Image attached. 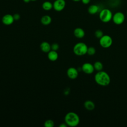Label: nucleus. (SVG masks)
Segmentation results:
<instances>
[{"mask_svg": "<svg viewBox=\"0 0 127 127\" xmlns=\"http://www.w3.org/2000/svg\"><path fill=\"white\" fill-rule=\"evenodd\" d=\"M94 80L97 84L102 86L108 85L111 82L109 75L103 70L98 71L96 73L94 76Z\"/></svg>", "mask_w": 127, "mask_h": 127, "instance_id": "f257e3e1", "label": "nucleus"}, {"mask_svg": "<svg viewBox=\"0 0 127 127\" xmlns=\"http://www.w3.org/2000/svg\"><path fill=\"white\" fill-rule=\"evenodd\" d=\"M64 122L67 126L74 127L78 126L79 124L80 118L76 113L73 112H69L65 115Z\"/></svg>", "mask_w": 127, "mask_h": 127, "instance_id": "f03ea898", "label": "nucleus"}, {"mask_svg": "<svg viewBox=\"0 0 127 127\" xmlns=\"http://www.w3.org/2000/svg\"><path fill=\"white\" fill-rule=\"evenodd\" d=\"M88 47L83 42H78L75 44L73 48V52L78 56H82L87 54Z\"/></svg>", "mask_w": 127, "mask_h": 127, "instance_id": "7ed1b4c3", "label": "nucleus"}, {"mask_svg": "<svg viewBox=\"0 0 127 127\" xmlns=\"http://www.w3.org/2000/svg\"><path fill=\"white\" fill-rule=\"evenodd\" d=\"M99 17L100 20L102 22L107 23L112 19L113 14L110 9L108 8H104L100 11Z\"/></svg>", "mask_w": 127, "mask_h": 127, "instance_id": "20e7f679", "label": "nucleus"}, {"mask_svg": "<svg viewBox=\"0 0 127 127\" xmlns=\"http://www.w3.org/2000/svg\"><path fill=\"white\" fill-rule=\"evenodd\" d=\"M99 39V44L103 48H108L112 45L113 40L109 35H104Z\"/></svg>", "mask_w": 127, "mask_h": 127, "instance_id": "39448f33", "label": "nucleus"}, {"mask_svg": "<svg viewBox=\"0 0 127 127\" xmlns=\"http://www.w3.org/2000/svg\"><path fill=\"white\" fill-rule=\"evenodd\" d=\"M125 19V14L122 12L118 11L116 12L114 15H113L112 20L115 24L121 25L124 22Z\"/></svg>", "mask_w": 127, "mask_h": 127, "instance_id": "423d86ee", "label": "nucleus"}, {"mask_svg": "<svg viewBox=\"0 0 127 127\" xmlns=\"http://www.w3.org/2000/svg\"><path fill=\"white\" fill-rule=\"evenodd\" d=\"M53 4V8L57 11H61L65 7L66 2L65 0H56Z\"/></svg>", "mask_w": 127, "mask_h": 127, "instance_id": "0eeeda50", "label": "nucleus"}, {"mask_svg": "<svg viewBox=\"0 0 127 127\" xmlns=\"http://www.w3.org/2000/svg\"><path fill=\"white\" fill-rule=\"evenodd\" d=\"M82 71L86 74H91L94 71L93 64L90 63H85L83 64L81 66Z\"/></svg>", "mask_w": 127, "mask_h": 127, "instance_id": "6e6552de", "label": "nucleus"}, {"mask_svg": "<svg viewBox=\"0 0 127 127\" xmlns=\"http://www.w3.org/2000/svg\"><path fill=\"white\" fill-rule=\"evenodd\" d=\"M66 74L68 77L70 79H75L78 75V70L74 67H70L67 69Z\"/></svg>", "mask_w": 127, "mask_h": 127, "instance_id": "1a4fd4ad", "label": "nucleus"}, {"mask_svg": "<svg viewBox=\"0 0 127 127\" xmlns=\"http://www.w3.org/2000/svg\"><path fill=\"white\" fill-rule=\"evenodd\" d=\"M14 21V20L13 17V15L10 14H6L4 15L1 18V21L2 23L5 25H10L12 24Z\"/></svg>", "mask_w": 127, "mask_h": 127, "instance_id": "9d476101", "label": "nucleus"}, {"mask_svg": "<svg viewBox=\"0 0 127 127\" xmlns=\"http://www.w3.org/2000/svg\"><path fill=\"white\" fill-rule=\"evenodd\" d=\"M73 34L75 37L81 39L84 37L85 31L82 28L80 27H77L74 29L73 31Z\"/></svg>", "mask_w": 127, "mask_h": 127, "instance_id": "9b49d317", "label": "nucleus"}, {"mask_svg": "<svg viewBox=\"0 0 127 127\" xmlns=\"http://www.w3.org/2000/svg\"><path fill=\"white\" fill-rule=\"evenodd\" d=\"M41 50L45 53H48L51 50V46L47 42L44 41L41 43L40 45Z\"/></svg>", "mask_w": 127, "mask_h": 127, "instance_id": "f8f14e48", "label": "nucleus"}, {"mask_svg": "<svg viewBox=\"0 0 127 127\" xmlns=\"http://www.w3.org/2000/svg\"><path fill=\"white\" fill-rule=\"evenodd\" d=\"M58 57L59 55L56 51L51 50L48 53V58L50 61L52 62H55L57 61L58 59Z\"/></svg>", "mask_w": 127, "mask_h": 127, "instance_id": "ddd939ff", "label": "nucleus"}, {"mask_svg": "<svg viewBox=\"0 0 127 127\" xmlns=\"http://www.w3.org/2000/svg\"><path fill=\"white\" fill-rule=\"evenodd\" d=\"M41 23L44 25H48L52 22V18L50 15H45L43 16L40 20Z\"/></svg>", "mask_w": 127, "mask_h": 127, "instance_id": "4468645a", "label": "nucleus"}, {"mask_svg": "<svg viewBox=\"0 0 127 127\" xmlns=\"http://www.w3.org/2000/svg\"><path fill=\"white\" fill-rule=\"evenodd\" d=\"M84 107L86 110L88 111H92L94 109L95 105L93 101L90 100H87L84 103Z\"/></svg>", "mask_w": 127, "mask_h": 127, "instance_id": "2eb2a0df", "label": "nucleus"}, {"mask_svg": "<svg viewBox=\"0 0 127 127\" xmlns=\"http://www.w3.org/2000/svg\"><path fill=\"white\" fill-rule=\"evenodd\" d=\"M99 7L96 4H91L88 8V12L89 14L93 15L98 12Z\"/></svg>", "mask_w": 127, "mask_h": 127, "instance_id": "dca6fc26", "label": "nucleus"}, {"mask_svg": "<svg viewBox=\"0 0 127 127\" xmlns=\"http://www.w3.org/2000/svg\"><path fill=\"white\" fill-rule=\"evenodd\" d=\"M42 7L44 10L49 11L53 8V4L49 1H45L42 3Z\"/></svg>", "mask_w": 127, "mask_h": 127, "instance_id": "f3484780", "label": "nucleus"}, {"mask_svg": "<svg viewBox=\"0 0 127 127\" xmlns=\"http://www.w3.org/2000/svg\"><path fill=\"white\" fill-rule=\"evenodd\" d=\"M94 69L97 71H101L103 68V64L99 61H97L95 62L93 64Z\"/></svg>", "mask_w": 127, "mask_h": 127, "instance_id": "a211bd4d", "label": "nucleus"}, {"mask_svg": "<svg viewBox=\"0 0 127 127\" xmlns=\"http://www.w3.org/2000/svg\"><path fill=\"white\" fill-rule=\"evenodd\" d=\"M55 125L54 122L50 119L46 120L44 124V126L45 127H53Z\"/></svg>", "mask_w": 127, "mask_h": 127, "instance_id": "6ab92c4d", "label": "nucleus"}, {"mask_svg": "<svg viewBox=\"0 0 127 127\" xmlns=\"http://www.w3.org/2000/svg\"><path fill=\"white\" fill-rule=\"evenodd\" d=\"M96 53V49L94 47H88L87 54L89 56H93Z\"/></svg>", "mask_w": 127, "mask_h": 127, "instance_id": "aec40b11", "label": "nucleus"}, {"mask_svg": "<svg viewBox=\"0 0 127 127\" xmlns=\"http://www.w3.org/2000/svg\"><path fill=\"white\" fill-rule=\"evenodd\" d=\"M94 35H95V36L97 38L100 39L104 35V33L101 30L98 29V30H97L95 31V33H94Z\"/></svg>", "mask_w": 127, "mask_h": 127, "instance_id": "412c9836", "label": "nucleus"}, {"mask_svg": "<svg viewBox=\"0 0 127 127\" xmlns=\"http://www.w3.org/2000/svg\"><path fill=\"white\" fill-rule=\"evenodd\" d=\"M51 50H52L57 51L59 49V45L57 43H53L52 45H51Z\"/></svg>", "mask_w": 127, "mask_h": 127, "instance_id": "4be33fe9", "label": "nucleus"}, {"mask_svg": "<svg viewBox=\"0 0 127 127\" xmlns=\"http://www.w3.org/2000/svg\"><path fill=\"white\" fill-rule=\"evenodd\" d=\"M14 20H18L20 18V15L18 13H15L13 15Z\"/></svg>", "mask_w": 127, "mask_h": 127, "instance_id": "5701e85b", "label": "nucleus"}, {"mask_svg": "<svg viewBox=\"0 0 127 127\" xmlns=\"http://www.w3.org/2000/svg\"><path fill=\"white\" fill-rule=\"evenodd\" d=\"M82 2L84 4H88L90 1V0H81Z\"/></svg>", "mask_w": 127, "mask_h": 127, "instance_id": "b1692460", "label": "nucleus"}, {"mask_svg": "<svg viewBox=\"0 0 127 127\" xmlns=\"http://www.w3.org/2000/svg\"><path fill=\"white\" fill-rule=\"evenodd\" d=\"M67 127V125L66 124V123L65 122L64 123L61 124L59 126V127Z\"/></svg>", "mask_w": 127, "mask_h": 127, "instance_id": "393cba45", "label": "nucleus"}, {"mask_svg": "<svg viewBox=\"0 0 127 127\" xmlns=\"http://www.w3.org/2000/svg\"><path fill=\"white\" fill-rule=\"evenodd\" d=\"M23 1L25 3H28L30 1V0H23Z\"/></svg>", "mask_w": 127, "mask_h": 127, "instance_id": "a878e982", "label": "nucleus"}, {"mask_svg": "<svg viewBox=\"0 0 127 127\" xmlns=\"http://www.w3.org/2000/svg\"><path fill=\"white\" fill-rule=\"evenodd\" d=\"M73 1H75V2H77V1H80L81 0H72Z\"/></svg>", "mask_w": 127, "mask_h": 127, "instance_id": "bb28decb", "label": "nucleus"}, {"mask_svg": "<svg viewBox=\"0 0 127 127\" xmlns=\"http://www.w3.org/2000/svg\"><path fill=\"white\" fill-rule=\"evenodd\" d=\"M37 0H30V1H36Z\"/></svg>", "mask_w": 127, "mask_h": 127, "instance_id": "cd10ccee", "label": "nucleus"}, {"mask_svg": "<svg viewBox=\"0 0 127 127\" xmlns=\"http://www.w3.org/2000/svg\"></svg>", "mask_w": 127, "mask_h": 127, "instance_id": "c85d7f7f", "label": "nucleus"}]
</instances>
